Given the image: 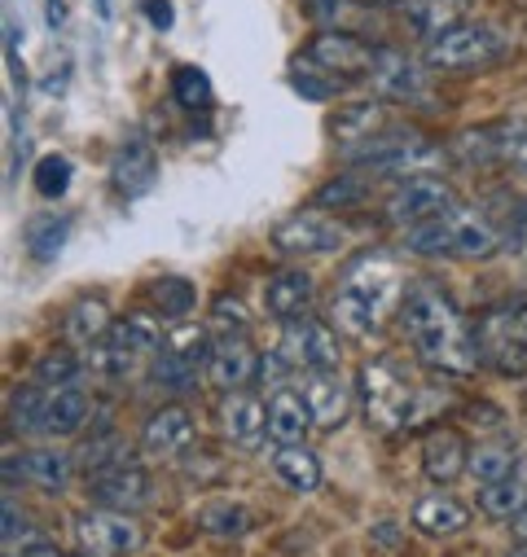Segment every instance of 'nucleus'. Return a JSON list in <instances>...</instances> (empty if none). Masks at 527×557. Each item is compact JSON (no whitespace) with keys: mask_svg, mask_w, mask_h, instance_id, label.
<instances>
[{"mask_svg":"<svg viewBox=\"0 0 527 557\" xmlns=\"http://www.w3.org/2000/svg\"><path fill=\"white\" fill-rule=\"evenodd\" d=\"M150 299H155L159 317H168L172 325H181V321H189L194 308H198V286L185 282V276H159V282L150 286Z\"/></svg>","mask_w":527,"mask_h":557,"instance_id":"nucleus-35","label":"nucleus"},{"mask_svg":"<svg viewBox=\"0 0 527 557\" xmlns=\"http://www.w3.org/2000/svg\"><path fill=\"white\" fill-rule=\"evenodd\" d=\"M422 535H431V540H449V535H457V531H466L470 527V509L462 505V500H453V496H444V492H431V496H422L418 505H414V518H409Z\"/></svg>","mask_w":527,"mask_h":557,"instance_id":"nucleus-29","label":"nucleus"},{"mask_svg":"<svg viewBox=\"0 0 527 557\" xmlns=\"http://www.w3.org/2000/svg\"><path fill=\"white\" fill-rule=\"evenodd\" d=\"M418 386L409 377V369L395 356H373L356 369V399L365 412V426L378 435L405 431L418 417Z\"/></svg>","mask_w":527,"mask_h":557,"instance_id":"nucleus-3","label":"nucleus"},{"mask_svg":"<svg viewBox=\"0 0 527 557\" xmlns=\"http://www.w3.org/2000/svg\"><path fill=\"white\" fill-rule=\"evenodd\" d=\"M273 474H278L291 492L308 496V492L321 487V457H317L308 444H278V453H273Z\"/></svg>","mask_w":527,"mask_h":557,"instance_id":"nucleus-31","label":"nucleus"},{"mask_svg":"<svg viewBox=\"0 0 527 557\" xmlns=\"http://www.w3.org/2000/svg\"><path fill=\"white\" fill-rule=\"evenodd\" d=\"M203 373H207V364L194 360V356H185V351H176L172 343H163V347L150 356V382H155L159 391H168L172 399L194 395Z\"/></svg>","mask_w":527,"mask_h":557,"instance_id":"nucleus-25","label":"nucleus"},{"mask_svg":"<svg viewBox=\"0 0 527 557\" xmlns=\"http://www.w3.org/2000/svg\"><path fill=\"white\" fill-rule=\"evenodd\" d=\"M343 246H347V228L321 215V207L291 211L286 220L273 224V250L286 259H321V255H339Z\"/></svg>","mask_w":527,"mask_h":557,"instance_id":"nucleus-10","label":"nucleus"},{"mask_svg":"<svg viewBox=\"0 0 527 557\" xmlns=\"http://www.w3.org/2000/svg\"><path fill=\"white\" fill-rule=\"evenodd\" d=\"M36 189H40V198L58 202L71 189V159L66 154H45L36 163Z\"/></svg>","mask_w":527,"mask_h":557,"instance_id":"nucleus-44","label":"nucleus"},{"mask_svg":"<svg viewBox=\"0 0 527 557\" xmlns=\"http://www.w3.org/2000/svg\"><path fill=\"white\" fill-rule=\"evenodd\" d=\"M514 123H483V127H466L457 141H453V154L462 163H510L514 154V141H518Z\"/></svg>","mask_w":527,"mask_h":557,"instance_id":"nucleus-21","label":"nucleus"},{"mask_svg":"<svg viewBox=\"0 0 527 557\" xmlns=\"http://www.w3.org/2000/svg\"><path fill=\"white\" fill-rule=\"evenodd\" d=\"M45 408H49V386H40L36 377L23 382L10 395V431H19V435H45Z\"/></svg>","mask_w":527,"mask_h":557,"instance_id":"nucleus-33","label":"nucleus"},{"mask_svg":"<svg viewBox=\"0 0 527 557\" xmlns=\"http://www.w3.org/2000/svg\"><path fill=\"white\" fill-rule=\"evenodd\" d=\"M373 49H378V45L360 40L356 32H321V36H312V45L304 49V58H312L317 66H326V71H334V75H343V79H356V75H369Z\"/></svg>","mask_w":527,"mask_h":557,"instance_id":"nucleus-19","label":"nucleus"},{"mask_svg":"<svg viewBox=\"0 0 527 557\" xmlns=\"http://www.w3.org/2000/svg\"><path fill=\"white\" fill-rule=\"evenodd\" d=\"M84 369H88V364H84V360H79V351L66 343V347H49V351H40V360H36L32 377H36L40 386L58 391V386H75Z\"/></svg>","mask_w":527,"mask_h":557,"instance_id":"nucleus-38","label":"nucleus"},{"mask_svg":"<svg viewBox=\"0 0 527 557\" xmlns=\"http://www.w3.org/2000/svg\"><path fill=\"white\" fill-rule=\"evenodd\" d=\"M501 53H505V36L492 23H479V18H462V23H453L449 32H440L422 45L427 71H449V75L483 71Z\"/></svg>","mask_w":527,"mask_h":557,"instance_id":"nucleus-7","label":"nucleus"},{"mask_svg":"<svg viewBox=\"0 0 527 557\" xmlns=\"http://www.w3.org/2000/svg\"><path fill=\"white\" fill-rule=\"evenodd\" d=\"M198 440V422H194V412L185 404H163L146 417V426H142V453L150 461H176L194 448Z\"/></svg>","mask_w":527,"mask_h":557,"instance_id":"nucleus-14","label":"nucleus"},{"mask_svg":"<svg viewBox=\"0 0 527 557\" xmlns=\"http://www.w3.org/2000/svg\"><path fill=\"white\" fill-rule=\"evenodd\" d=\"M427 62H414L405 49H391V45H378L373 49V66H369V84L387 97V101H422L427 97Z\"/></svg>","mask_w":527,"mask_h":557,"instance_id":"nucleus-15","label":"nucleus"},{"mask_svg":"<svg viewBox=\"0 0 527 557\" xmlns=\"http://www.w3.org/2000/svg\"><path fill=\"white\" fill-rule=\"evenodd\" d=\"M211 325H216L220 334H246V330H250V317H246L242 299H229V295H220V299L211 304Z\"/></svg>","mask_w":527,"mask_h":557,"instance_id":"nucleus-46","label":"nucleus"},{"mask_svg":"<svg viewBox=\"0 0 527 557\" xmlns=\"http://www.w3.org/2000/svg\"><path fill=\"white\" fill-rule=\"evenodd\" d=\"M382 127H391V114H387L382 101H352V106L334 110V119H330V136H334L339 150H352V146L369 141V136L382 132Z\"/></svg>","mask_w":527,"mask_h":557,"instance_id":"nucleus-24","label":"nucleus"},{"mask_svg":"<svg viewBox=\"0 0 527 557\" xmlns=\"http://www.w3.org/2000/svg\"><path fill=\"white\" fill-rule=\"evenodd\" d=\"M93 417V399L79 386H58L49 391V408H45V435L49 440H71L88 426Z\"/></svg>","mask_w":527,"mask_h":557,"instance_id":"nucleus-28","label":"nucleus"},{"mask_svg":"<svg viewBox=\"0 0 527 557\" xmlns=\"http://www.w3.org/2000/svg\"><path fill=\"white\" fill-rule=\"evenodd\" d=\"M514 531H518V535H523V540H527V509H523V513H518V518H514Z\"/></svg>","mask_w":527,"mask_h":557,"instance_id":"nucleus-53","label":"nucleus"},{"mask_svg":"<svg viewBox=\"0 0 527 557\" xmlns=\"http://www.w3.org/2000/svg\"><path fill=\"white\" fill-rule=\"evenodd\" d=\"M518 466H523V461H518L514 444L497 440V444H483V448H475V453H470V466H466V474H475L479 483H497V479H510Z\"/></svg>","mask_w":527,"mask_h":557,"instance_id":"nucleus-40","label":"nucleus"},{"mask_svg":"<svg viewBox=\"0 0 527 557\" xmlns=\"http://www.w3.org/2000/svg\"><path fill=\"white\" fill-rule=\"evenodd\" d=\"M391 527H395V522H378V527H373V540H378V544H395V540L405 535V531H391Z\"/></svg>","mask_w":527,"mask_h":557,"instance_id":"nucleus-49","label":"nucleus"},{"mask_svg":"<svg viewBox=\"0 0 527 557\" xmlns=\"http://www.w3.org/2000/svg\"><path fill=\"white\" fill-rule=\"evenodd\" d=\"M198 527L211 531V535H246L255 527V518H250V509H242L233 500H216L198 513Z\"/></svg>","mask_w":527,"mask_h":557,"instance_id":"nucleus-42","label":"nucleus"},{"mask_svg":"<svg viewBox=\"0 0 527 557\" xmlns=\"http://www.w3.org/2000/svg\"><path fill=\"white\" fill-rule=\"evenodd\" d=\"M339 159L352 172L401 181V176H414V172H427L431 163H440V150L414 127H382V132L369 136V141H360L352 150H339Z\"/></svg>","mask_w":527,"mask_h":557,"instance_id":"nucleus-6","label":"nucleus"},{"mask_svg":"<svg viewBox=\"0 0 527 557\" xmlns=\"http://www.w3.org/2000/svg\"><path fill=\"white\" fill-rule=\"evenodd\" d=\"M79 557H88V553H79Z\"/></svg>","mask_w":527,"mask_h":557,"instance_id":"nucleus-55","label":"nucleus"},{"mask_svg":"<svg viewBox=\"0 0 527 557\" xmlns=\"http://www.w3.org/2000/svg\"><path fill=\"white\" fill-rule=\"evenodd\" d=\"M0 535H5V544H19L32 535V518L14 505V496H5V527H0Z\"/></svg>","mask_w":527,"mask_h":557,"instance_id":"nucleus-47","label":"nucleus"},{"mask_svg":"<svg viewBox=\"0 0 527 557\" xmlns=\"http://www.w3.org/2000/svg\"><path fill=\"white\" fill-rule=\"evenodd\" d=\"M523 49H527V27H523Z\"/></svg>","mask_w":527,"mask_h":557,"instance_id":"nucleus-54","label":"nucleus"},{"mask_svg":"<svg viewBox=\"0 0 527 557\" xmlns=\"http://www.w3.org/2000/svg\"><path fill=\"white\" fill-rule=\"evenodd\" d=\"M23 557H66L58 544H32V548H23Z\"/></svg>","mask_w":527,"mask_h":557,"instance_id":"nucleus-50","label":"nucleus"},{"mask_svg":"<svg viewBox=\"0 0 527 557\" xmlns=\"http://www.w3.org/2000/svg\"><path fill=\"white\" fill-rule=\"evenodd\" d=\"M71 474H75V457H66L58 448H27V453H19V479L32 483V487L66 492Z\"/></svg>","mask_w":527,"mask_h":557,"instance_id":"nucleus-30","label":"nucleus"},{"mask_svg":"<svg viewBox=\"0 0 527 557\" xmlns=\"http://www.w3.org/2000/svg\"><path fill=\"white\" fill-rule=\"evenodd\" d=\"M150 18H155V23H163V27L172 23V14H168V5H150Z\"/></svg>","mask_w":527,"mask_h":557,"instance_id":"nucleus-51","label":"nucleus"},{"mask_svg":"<svg viewBox=\"0 0 527 557\" xmlns=\"http://www.w3.org/2000/svg\"><path fill=\"white\" fill-rule=\"evenodd\" d=\"M84 492L93 505L101 509H119V513H137L155 500V479L146 466L137 461H114L106 470H93L84 474Z\"/></svg>","mask_w":527,"mask_h":557,"instance_id":"nucleus-12","label":"nucleus"},{"mask_svg":"<svg viewBox=\"0 0 527 557\" xmlns=\"http://www.w3.org/2000/svg\"><path fill=\"white\" fill-rule=\"evenodd\" d=\"M304 14L321 23L326 32H352L347 23L360 18L365 10H360V0H304Z\"/></svg>","mask_w":527,"mask_h":557,"instance_id":"nucleus-43","label":"nucleus"},{"mask_svg":"<svg viewBox=\"0 0 527 557\" xmlns=\"http://www.w3.org/2000/svg\"><path fill=\"white\" fill-rule=\"evenodd\" d=\"M457 207V194L444 176L436 172H414V176H401L391 185V194L382 198V215L401 228H414V224H427V220H440Z\"/></svg>","mask_w":527,"mask_h":557,"instance_id":"nucleus-9","label":"nucleus"},{"mask_svg":"<svg viewBox=\"0 0 527 557\" xmlns=\"http://www.w3.org/2000/svg\"><path fill=\"white\" fill-rule=\"evenodd\" d=\"M405 276L387 255H360L343 268L339 286L330 295V317L343 334L352 338H373L387 317L401 312V295H405Z\"/></svg>","mask_w":527,"mask_h":557,"instance_id":"nucleus-2","label":"nucleus"},{"mask_svg":"<svg viewBox=\"0 0 527 557\" xmlns=\"http://www.w3.org/2000/svg\"><path fill=\"white\" fill-rule=\"evenodd\" d=\"M71 531H75L79 553H88V557H132L146 544V531L137 518L119 513V509H101V505L75 513Z\"/></svg>","mask_w":527,"mask_h":557,"instance_id":"nucleus-11","label":"nucleus"},{"mask_svg":"<svg viewBox=\"0 0 527 557\" xmlns=\"http://www.w3.org/2000/svg\"><path fill=\"white\" fill-rule=\"evenodd\" d=\"M114 461H127V440L114 431V426H101V431H88V440L79 444L75 453V470L93 474V470H106Z\"/></svg>","mask_w":527,"mask_h":557,"instance_id":"nucleus-36","label":"nucleus"},{"mask_svg":"<svg viewBox=\"0 0 527 557\" xmlns=\"http://www.w3.org/2000/svg\"><path fill=\"white\" fill-rule=\"evenodd\" d=\"M360 202H369V176H365V172L334 176V181H326V185L317 189V198H312V207H321V211H352V207H360Z\"/></svg>","mask_w":527,"mask_h":557,"instance_id":"nucleus-39","label":"nucleus"},{"mask_svg":"<svg viewBox=\"0 0 527 557\" xmlns=\"http://www.w3.org/2000/svg\"><path fill=\"white\" fill-rule=\"evenodd\" d=\"M401 14H405V23H409L418 36H427V40L466 18L462 0H409V5H401Z\"/></svg>","mask_w":527,"mask_h":557,"instance_id":"nucleus-34","label":"nucleus"},{"mask_svg":"<svg viewBox=\"0 0 527 557\" xmlns=\"http://www.w3.org/2000/svg\"><path fill=\"white\" fill-rule=\"evenodd\" d=\"M176 101L185 110H211L216 92H211V79L198 71V66H181L176 71Z\"/></svg>","mask_w":527,"mask_h":557,"instance_id":"nucleus-45","label":"nucleus"},{"mask_svg":"<svg viewBox=\"0 0 527 557\" xmlns=\"http://www.w3.org/2000/svg\"><path fill=\"white\" fill-rule=\"evenodd\" d=\"M466 466H470V448H466L462 431L440 426L422 440V474L431 483H453V479L466 474Z\"/></svg>","mask_w":527,"mask_h":557,"instance_id":"nucleus-23","label":"nucleus"},{"mask_svg":"<svg viewBox=\"0 0 527 557\" xmlns=\"http://www.w3.org/2000/svg\"><path fill=\"white\" fill-rule=\"evenodd\" d=\"M479 509L497 522H514L523 509H527V466H518L510 479H497V483H483L479 492Z\"/></svg>","mask_w":527,"mask_h":557,"instance_id":"nucleus-32","label":"nucleus"},{"mask_svg":"<svg viewBox=\"0 0 527 557\" xmlns=\"http://www.w3.org/2000/svg\"><path fill=\"white\" fill-rule=\"evenodd\" d=\"M255 377H259V351L250 347V338L246 334H220L211 343V356H207V382L229 395V391H246Z\"/></svg>","mask_w":527,"mask_h":557,"instance_id":"nucleus-16","label":"nucleus"},{"mask_svg":"<svg viewBox=\"0 0 527 557\" xmlns=\"http://www.w3.org/2000/svg\"><path fill=\"white\" fill-rule=\"evenodd\" d=\"M501 557H527V540H518V544H510Z\"/></svg>","mask_w":527,"mask_h":557,"instance_id":"nucleus-52","label":"nucleus"},{"mask_svg":"<svg viewBox=\"0 0 527 557\" xmlns=\"http://www.w3.org/2000/svg\"><path fill=\"white\" fill-rule=\"evenodd\" d=\"M291 88H295L299 97H308V101H334V97L347 88V79L334 75V71H326V66H317L312 58H295V66H291Z\"/></svg>","mask_w":527,"mask_h":557,"instance_id":"nucleus-37","label":"nucleus"},{"mask_svg":"<svg viewBox=\"0 0 527 557\" xmlns=\"http://www.w3.org/2000/svg\"><path fill=\"white\" fill-rule=\"evenodd\" d=\"M278 351L304 369V373H321V369H339V334H334V321H321V317H299V321H286L282 325V343Z\"/></svg>","mask_w":527,"mask_h":557,"instance_id":"nucleus-13","label":"nucleus"},{"mask_svg":"<svg viewBox=\"0 0 527 557\" xmlns=\"http://www.w3.org/2000/svg\"><path fill=\"white\" fill-rule=\"evenodd\" d=\"M401 334L409 338L414 356L436 369V373H449V377H466L475 373L479 364V351H475V334H470V321L462 317V308L449 299V290L431 276H414L401 295Z\"/></svg>","mask_w":527,"mask_h":557,"instance_id":"nucleus-1","label":"nucleus"},{"mask_svg":"<svg viewBox=\"0 0 527 557\" xmlns=\"http://www.w3.org/2000/svg\"><path fill=\"white\" fill-rule=\"evenodd\" d=\"M220 435L233 448L255 453L264 444V435H269V399H259L250 391H229L220 399Z\"/></svg>","mask_w":527,"mask_h":557,"instance_id":"nucleus-17","label":"nucleus"},{"mask_svg":"<svg viewBox=\"0 0 527 557\" xmlns=\"http://www.w3.org/2000/svg\"><path fill=\"white\" fill-rule=\"evenodd\" d=\"M312 431V412L299 395V386H278L269 395V440L273 444H304V435Z\"/></svg>","mask_w":527,"mask_h":557,"instance_id":"nucleus-26","label":"nucleus"},{"mask_svg":"<svg viewBox=\"0 0 527 557\" xmlns=\"http://www.w3.org/2000/svg\"><path fill=\"white\" fill-rule=\"evenodd\" d=\"M163 343H168V334H163L159 317L132 312V317L114 321V330L97 347H88V364H93L97 377H127L142 360H150Z\"/></svg>","mask_w":527,"mask_h":557,"instance_id":"nucleus-8","label":"nucleus"},{"mask_svg":"<svg viewBox=\"0 0 527 557\" xmlns=\"http://www.w3.org/2000/svg\"><path fill=\"white\" fill-rule=\"evenodd\" d=\"M479 364L497 377H523L527 373V295L501 299L483 308L470 325Z\"/></svg>","mask_w":527,"mask_h":557,"instance_id":"nucleus-5","label":"nucleus"},{"mask_svg":"<svg viewBox=\"0 0 527 557\" xmlns=\"http://www.w3.org/2000/svg\"><path fill=\"white\" fill-rule=\"evenodd\" d=\"M66 233H71V224L58 215H45V220H36L32 228H27V250H32V259H40V263H53L58 255H62V246H66Z\"/></svg>","mask_w":527,"mask_h":557,"instance_id":"nucleus-41","label":"nucleus"},{"mask_svg":"<svg viewBox=\"0 0 527 557\" xmlns=\"http://www.w3.org/2000/svg\"><path fill=\"white\" fill-rule=\"evenodd\" d=\"M401 246L409 255H418V259H492L501 250V233L492 228L488 215L453 207L440 220L405 228Z\"/></svg>","mask_w":527,"mask_h":557,"instance_id":"nucleus-4","label":"nucleus"},{"mask_svg":"<svg viewBox=\"0 0 527 557\" xmlns=\"http://www.w3.org/2000/svg\"><path fill=\"white\" fill-rule=\"evenodd\" d=\"M312 299H317V282H312V276L299 263L295 268H278L269 282H264V312H269L278 325L308 317Z\"/></svg>","mask_w":527,"mask_h":557,"instance_id":"nucleus-20","label":"nucleus"},{"mask_svg":"<svg viewBox=\"0 0 527 557\" xmlns=\"http://www.w3.org/2000/svg\"><path fill=\"white\" fill-rule=\"evenodd\" d=\"M114 330V312L106 295H79L62 317V338L71 347H97Z\"/></svg>","mask_w":527,"mask_h":557,"instance_id":"nucleus-22","label":"nucleus"},{"mask_svg":"<svg viewBox=\"0 0 527 557\" xmlns=\"http://www.w3.org/2000/svg\"><path fill=\"white\" fill-rule=\"evenodd\" d=\"M114 189L123 194V198H142V194H150L155 189V181H159V159H155V150L146 146V141H127L119 154H114Z\"/></svg>","mask_w":527,"mask_h":557,"instance_id":"nucleus-27","label":"nucleus"},{"mask_svg":"<svg viewBox=\"0 0 527 557\" xmlns=\"http://www.w3.org/2000/svg\"><path fill=\"white\" fill-rule=\"evenodd\" d=\"M510 163H514V168L527 176V127L518 132V141H514V154H510Z\"/></svg>","mask_w":527,"mask_h":557,"instance_id":"nucleus-48","label":"nucleus"},{"mask_svg":"<svg viewBox=\"0 0 527 557\" xmlns=\"http://www.w3.org/2000/svg\"><path fill=\"white\" fill-rule=\"evenodd\" d=\"M299 395L312 412V426L321 431H339L352 417V386L339 377V369H321V373H304Z\"/></svg>","mask_w":527,"mask_h":557,"instance_id":"nucleus-18","label":"nucleus"}]
</instances>
